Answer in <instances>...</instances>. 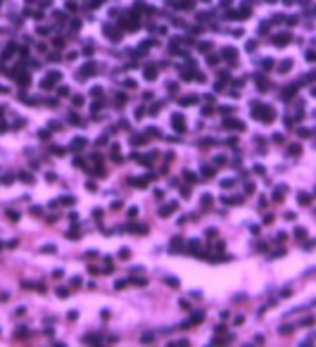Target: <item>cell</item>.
<instances>
[{
    "instance_id": "1",
    "label": "cell",
    "mask_w": 316,
    "mask_h": 347,
    "mask_svg": "<svg viewBox=\"0 0 316 347\" xmlns=\"http://www.w3.org/2000/svg\"><path fill=\"white\" fill-rule=\"evenodd\" d=\"M252 117H254V119H262V121H266V124H269V121H273L276 119V112H273V109H271V107H259V109H252Z\"/></svg>"
},
{
    "instance_id": "2",
    "label": "cell",
    "mask_w": 316,
    "mask_h": 347,
    "mask_svg": "<svg viewBox=\"0 0 316 347\" xmlns=\"http://www.w3.org/2000/svg\"><path fill=\"white\" fill-rule=\"evenodd\" d=\"M60 79H62V74H60V72H53V74H48L45 79L40 81V88H43V90H48V88H53V86H55V83H57Z\"/></svg>"
},
{
    "instance_id": "3",
    "label": "cell",
    "mask_w": 316,
    "mask_h": 347,
    "mask_svg": "<svg viewBox=\"0 0 316 347\" xmlns=\"http://www.w3.org/2000/svg\"><path fill=\"white\" fill-rule=\"evenodd\" d=\"M171 124H174V128L181 133L183 128H185V119H183V114H174V117H171Z\"/></svg>"
},
{
    "instance_id": "4",
    "label": "cell",
    "mask_w": 316,
    "mask_h": 347,
    "mask_svg": "<svg viewBox=\"0 0 316 347\" xmlns=\"http://www.w3.org/2000/svg\"><path fill=\"white\" fill-rule=\"evenodd\" d=\"M105 36H109V40H121V31L119 29H114V26H105Z\"/></svg>"
},
{
    "instance_id": "5",
    "label": "cell",
    "mask_w": 316,
    "mask_h": 347,
    "mask_svg": "<svg viewBox=\"0 0 316 347\" xmlns=\"http://www.w3.org/2000/svg\"><path fill=\"white\" fill-rule=\"evenodd\" d=\"M176 209H178V205H176V202H169L167 207H159V216H171Z\"/></svg>"
},
{
    "instance_id": "6",
    "label": "cell",
    "mask_w": 316,
    "mask_h": 347,
    "mask_svg": "<svg viewBox=\"0 0 316 347\" xmlns=\"http://www.w3.org/2000/svg\"><path fill=\"white\" fill-rule=\"evenodd\" d=\"M221 57H223V60H228L231 64H236V62H238V57H236V50H233V48H223Z\"/></svg>"
},
{
    "instance_id": "7",
    "label": "cell",
    "mask_w": 316,
    "mask_h": 347,
    "mask_svg": "<svg viewBox=\"0 0 316 347\" xmlns=\"http://www.w3.org/2000/svg\"><path fill=\"white\" fill-rule=\"evenodd\" d=\"M223 126H231L233 131H245V124H242V121H236V119H226Z\"/></svg>"
},
{
    "instance_id": "8",
    "label": "cell",
    "mask_w": 316,
    "mask_h": 347,
    "mask_svg": "<svg viewBox=\"0 0 316 347\" xmlns=\"http://www.w3.org/2000/svg\"><path fill=\"white\" fill-rule=\"evenodd\" d=\"M81 72H83V74H79V79H86V76H93V74H95V64L90 62V64H86V67L81 69Z\"/></svg>"
},
{
    "instance_id": "9",
    "label": "cell",
    "mask_w": 316,
    "mask_h": 347,
    "mask_svg": "<svg viewBox=\"0 0 316 347\" xmlns=\"http://www.w3.org/2000/svg\"><path fill=\"white\" fill-rule=\"evenodd\" d=\"M228 17H231V19H247L250 12H247V10H236V12H231Z\"/></svg>"
},
{
    "instance_id": "10",
    "label": "cell",
    "mask_w": 316,
    "mask_h": 347,
    "mask_svg": "<svg viewBox=\"0 0 316 347\" xmlns=\"http://www.w3.org/2000/svg\"><path fill=\"white\" fill-rule=\"evenodd\" d=\"M83 145H88L86 138H74V140H71V150H81Z\"/></svg>"
},
{
    "instance_id": "11",
    "label": "cell",
    "mask_w": 316,
    "mask_h": 347,
    "mask_svg": "<svg viewBox=\"0 0 316 347\" xmlns=\"http://www.w3.org/2000/svg\"><path fill=\"white\" fill-rule=\"evenodd\" d=\"M290 40V36L288 34H283V36H273V45H285Z\"/></svg>"
},
{
    "instance_id": "12",
    "label": "cell",
    "mask_w": 316,
    "mask_h": 347,
    "mask_svg": "<svg viewBox=\"0 0 316 347\" xmlns=\"http://www.w3.org/2000/svg\"><path fill=\"white\" fill-rule=\"evenodd\" d=\"M128 231H133V233H148V226H135V224H128Z\"/></svg>"
},
{
    "instance_id": "13",
    "label": "cell",
    "mask_w": 316,
    "mask_h": 347,
    "mask_svg": "<svg viewBox=\"0 0 316 347\" xmlns=\"http://www.w3.org/2000/svg\"><path fill=\"white\" fill-rule=\"evenodd\" d=\"M169 252H181V240H178V238H174V240H171V245H169Z\"/></svg>"
},
{
    "instance_id": "14",
    "label": "cell",
    "mask_w": 316,
    "mask_h": 347,
    "mask_svg": "<svg viewBox=\"0 0 316 347\" xmlns=\"http://www.w3.org/2000/svg\"><path fill=\"white\" fill-rule=\"evenodd\" d=\"M143 74H145V79H148V81H155V79H157V72H155L152 67H150V69H145Z\"/></svg>"
},
{
    "instance_id": "15",
    "label": "cell",
    "mask_w": 316,
    "mask_h": 347,
    "mask_svg": "<svg viewBox=\"0 0 316 347\" xmlns=\"http://www.w3.org/2000/svg\"><path fill=\"white\" fill-rule=\"evenodd\" d=\"M290 67H292V62H290V60H283L281 64H278V69H281V74H285V72H288Z\"/></svg>"
},
{
    "instance_id": "16",
    "label": "cell",
    "mask_w": 316,
    "mask_h": 347,
    "mask_svg": "<svg viewBox=\"0 0 316 347\" xmlns=\"http://www.w3.org/2000/svg\"><path fill=\"white\" fill-rule=\"evenodd\" d=\"M19 178L24 181V183H34V176H31V174H26V171H21V174H19Z\"/></svg>"
},
{
    "instance_id": "17",
    "label": "cell",
    "mask_w": 316,
    "mask_h": 347,
    "mask_svg": "<svg viewBox=\"0 0 316 347\" xmlns=\"http://www.w3.org/2000/svg\"><path fill=\"white\" fill-rule=\"evenodd\" d=\"M12 55H14V45H7V48H5V53H2V60L12 57Z\"/></svg>"
},
{
    "instance_id": "18",
    "label": "cell",
    "mask_w": 316,
    "mask_h": 347,
    "mask_svg": "<svg viewBox=\"0 0 316 347\" xmlns=\"http://www.w3.org/2000/svg\"><path fill=\"white\" fill-rule=\"evenodd\" d=\"M190 250L195 254H200V240H190Z\"/></svg>"
},
{
    "instance_id": "19",
    "label": "cell",
    "mask_w": 316,
    "mask_h": 347,
    "mask_svg": "<svg viewBox=\"0 0 316 347\" xmlns=\"http://www.w3.org/2000/svg\"><path fill=\"white\" fill-rule=\"evenodd\" d=\"M297 200L302 202V205H309V195H307V193H300V195H297Z\"/></svg>"
},
{
    "instance_id": "20",
    "label": "cell",
    "mask_w": 316,
    "mask_h": 347,
    "mask_svg": "<svg viewBox=\"0 0 316 347\" xmlns=\"http://www.w3.org/2000/svg\"><path fill=\"white\" fill-rule=\"evenodd\" d=\"M273 197H276V200H283V197H285V188H278L276 193H273Z\"/></svg>"
},
{
    "instance_id": "21",
    "label": "cell",
    "mask_w": 316,
    "mask_h": 347,
    "mask_svg": "<svg viewBox=\"0 0 316 347\" xmlns=\"http://www.w3.org/2000/svg\"><path fill=\"white\" fill-rule=\"evenodd\" d=\"M193 102H197V95H190V98H185V100H181V105H193Z\"/></svg>"
},
{
    "instance_id": "22",
    "label": "cell",
    "mask_w": 316,
    "mask_h": 347,
    "mask_svg": "<svg viewBox=\"0 0 316 347\" xmlns=\"http://www.w3.org/2000/svg\"><path fill=\"white\" fill-rule=\"evenodd\" d=\"M145 140H148L145 136H135V138L131 140V143H133V145H140V143H145Z\"/></svg>"
},
{
    "instance_id": "23",
    "label": "cell",
    "mask_w": 316,
    "mask_h": 347,
    "mask_svg": "<svg viewBox=\"0 0 316 347\" xmlns=\"http://www.w3.org/2000/svg\"><path fill=\"white\" fill-rule=\"evenodd\" d=\"M202 176H204V178H212V176H214V169H212V167H207L204 171H202Z\"/></svg>"
},
{
    "instance_id": "24",
    "label": "cell",
    "mask_w": 316,
    "mask_h": 347,
    "mask_svg": "<svg viewBox=\"0 0 316 347\" xmlns=\"http://www.w3.org/2000/svg\"><path fill=\"white\" fill-rule=\"evenodd\" d=\"M202 202H204V207H209V202H212V195H207V193H204V195H202Z\"/></svg>"
},
{
    "instance_id": "25",
    "label": "cell",
    "mask_w": 316,
    "mask_h": 347,
    "mask_svg": "<svg viewBox=\"0 0 316 347\" xmlns=\"http://www.w3.org/2000/svg\"><path fill=\"white\" fill-rule=\"evenodd\" d=\"M40 252H50V254H53V252H55V245H45V247H40Z\"/></svg>"
},
{
    "instance_id": "26",
    "label": "cell",
    "mask_w": 316,
    "mask_h": 347,
    "mask_svg": "<svg viewBox=\"0 0 316 347\" xmlns=\"http://www.w3.org/2000/svg\"><path fill=\"white\" fill-rule=\"evenodd\" d=\"M57 295H60V297H67L69 290H67V288H57Z\"/></svg>"
},
{
    "instance_id": "27",
    "label": "cell",
    "mask_w": 316,
    "mask_h": 347,
    "mask_svg": "<svg viewBox=\"0 0 316 347\" xmlns=\"http://www.w3.org/2000/svg\"><path fill=\"white\" fill-rule=\"evenodd\" d=\"M221 112L226 114V117H231V114H233V107H231V105L228 107H221Z\"/></svg>"
},
{
    "instance_id": "28",
    "label": "cell",
    "mask_w": 316,
    "mask_h": 347,
    "mask_svg": "<svg viewBox=\"0 0 316 347\" xmlns=\"http://www.w3.org/2000/svg\"><path fill=\"white\" fill-rule=\"evenodd\" d=\"M304 235H307V231H304V228H297V231H295V238H304Z\"/></svg>"
},
{
    "instance_id": "29",
    "label": "cell",
    "mask_w": 316,
    "mask_h": 347,
    "mask_svg": "<svg viewBox=\"0 0 316 347\" xmlns=\"http://www.w3.org/2000/svg\"><path fill=\"white\" fill-rule=\"evenodd\" d=\"M200 321H202V314L195 312V314H193V323H200Z\"/></svg>"
},
{
    "instance_id": "30",
    "label": "cell",
    "mask_w": 316,
    "mask_h": 347,
    "mask_svg": "<svg viewBox=\"0 0 316 347\" xmlns=\"http://www.w3.org/2000/svg\"><path fill=\"white\" fill-rule=\"evenodd\" d=\"M119 257H121V259H128V257H131V252H128V250H121Z\"/></svg>"
},
{
    "instance_id": "31",
    "label": "cell",
    "mask_w": 316,
    "mask_h": 347,
    "mask_svg": "<svg viewBox=\"0 0 316 347\" xmlns=\"http://www.w3.org/2000/svg\"><path fill=\"white\" fill-rule=\"evenodd\" d=\"M90 93H93V95H95V98H98V95H102V88H100V86H95V88H93V90H90Z\"/></svg>"
},
{
    "instance_id": "32",
    "label": "cell",
    "mask_w": 316,
    "mask_h": 347,
    "mask_svg": "<svg viewBox=\"0 0 316 347\" xmlns=\"http://www.w3.org/2000/svg\"><path fill=\"white\" fill-rule=\"evenodd\" d=\"M290 155H300V145H290Z\"/></svg>"
},
{
    "instance_id": "33",
    "label": "cell",
    "mask_w": 316,
    "mask_h": 347,
    "mask_svg": "<svg viewBox=\"0 0 316 347\" xmlns=\"http://www.w3.org/2000/svg\"><path fill=\"white\" fill-rule=\"evenodd\" d=\"M86 188H88V190H90V193H95V190H98V188H95V183H93V181H90V183H86Z\"/></svg>"
},
{
    "instance_id": "34",
    "label": "cell",
    "mask_w": 316,
    "mask_h": 347,
    "mask_svg": "<svg viewBox=\"0 0 316 347\" xmlns=\"http://www.w3.org/2000/svg\"><path fill=\"white\" fill-rule=\"evenodd\" d=\"M7 216H10L12 221H17V219H19V214H17V212H7Z\"/></svg>"
},
{
    "instance_id": "35",
    "label": "cell",
    "mask_w": 316,
    "mask_h": 347,
    "mask_svg": "<svg viewBox=\"0 0 316 347\" xmlns=\"http://www.w3.org/2000/svg\"><path fill=\"white\" fill-rule=\"evenodd\" d=\"M60 95H62V98H67V95H69V88L62 86V88H60Z\"/></svg>"
},
{
    "instance_id": "36",
    "label": "cell",
    "mask_w": 316,
    "mask_h": 347,
    "mask_svg": "<svg viewBox=\"0 0 316 347\" xmlns=\"http://www.w3.org/2000/svg\"><path fill=\"white\" fill-rule=\"evenodd\" d=\"M221 186H223V188H233V181H231V178H226V181L221 183Z\"/></svg>"
},
{
    "instance_id": "37",
    "label": "cell",
    "mask_w": 316,
    "mask_h": 347,
    "mask_svg": "<svg viewBox=\"0 0 316 347\" xmlns=\"http://www.w3.org/2000/svg\"><path fill=\"white\" fill-rule=\"evenodd\" d=\"M307 60H309V62H314V60H316V53H307Z\"/></svg>"
},
{
    "instance_id": "38",
    "label": "cell",
    "mask_w": 316,
    "mask_h": 347,
    "mask_svg": "<svg viewBox=\"0 0 316 347\" xmlns=\"http://www.w3.org/2000/svg\"><path fill=\"white\" fill-rule=\"evenodd\" d=\"M221 5H223V7H228V5H231V0H221Z\"/></svg>"
},
{
    "instance_id": "39",
    "label": "cell",
    "mask_w": 316,
    "mask_h": 347,
    "mask_svg": "<svg viewBox=\"0 0 316 347\" xmlns=\"http://www.w3.org/2000/svg\"><path fill=\"white\" fill-rule=\"evenodd\" d=\"M2 112H5V107H0V117H2Z\"/></svg>"
},
{
    "instance_id": "40",
    "label": "cell",
    "mask_w": 316,
    "mask_h": 347,
    "mask_svg": "<svg viewBox=\"0 0 316 347\" xmlns=\"http://www.w3.org/2000/svg\"><path fill=\"white\" fill-rule=\"evenodd\" d=\"M283 2H285V5H290V2H292V0H283Z\"/></svg>"
},
{
    "instance_id": "41",
    "label": "cell",
    "mask_w": 316,
    "mask_h": 347,
    "mask_svg": "<svg viewBox=\"0 0 316 347\" xmlns=\"http://www.w3.org/2000/svg\"><path fill=\"white\" fill-rule=\"evenodd\" d=\"M311 95H314V98H316V88H314V90H311Z\"/></svg>"
},
{
    "instance_id": "42",
    "label": "cell",
    "mask_w": 316,
    "mask_h": 347,
    "mask_svg": "<svg viewBox=\"0 0 316 347\" xmlns=\"http://www.w3.org/2000/svg\"><path fill=\"white\" fill-rule=\"evenodd\" d=\"M26 2H36V0H26Z\"/></svg>"
}]
</instances>
